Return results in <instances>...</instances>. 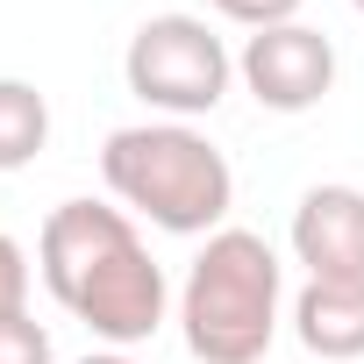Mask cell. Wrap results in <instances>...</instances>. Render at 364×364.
Segmentation results:
<instances>
[{"mask_svg":"<svg viewBox=\"0 0 364 364\" xmlns=\"http://www.w3.org/2000/svg\"><path fill=\"white\" fill-rule=\"evenodd\" d=\"M36 257H43V286L50 300L86 321L107 350H136L164 328V272L157 257L143 250L136 222L122 208H100V200H58L43 236H36Z\"/></svg>","mask_w":364,"mask_h":364,"instance_id":"cell-1","label":"cell"},{"mask_svg":"<svg viewBox=\"0 0 364 364\" xmlns=\"http://www.w3.org/2000/svg\"><path fill=\"white\" fill-rule=\"evenodd\" d=\"M100 178L122 208L157 222L164 236H215L236 208L229 157L186 122H129L100 143Z\"/></svg>","mask_w":364,"mask_h":364,"instance_id":"cell-2","label":"cell"},{"mask_svg":"<svg viewBox=\"0 0 364 364\" xmlns=\"http://www.w3.org/2000/svg\"><path fill=\"white\" fill-rule=\"evenodd\" d=\"M279 300L286 272L264 236L250 229H215L208 250L193 257L186 286H178V328L200 364H264L279 336Z\"/></svg>","mask_w":364,"mask_h":364,"instance_id":"cell-3","label":"cell"},{"mask_svg":"<svg viewBox=\"0 0 364 364\" xmlns=\"http://www.w3.org/2000/svg\"><path fill=\"white\" fill-rule=\"evenodd\" d=\"M229 43L200 22V15H150L129 50H122V79L143 107L171 114V122H193V114H215L222 93H229Z\"/></svg>","mask_w":364,"mask_h":364,"instance_id":"cell-4","label":"cell"},{"mask_svg":"<svg viewBox=\"0 0 364 364\" xmlns=\"http://www.w3.org/2000/svg\"><path fill=\"white\" fill-rule=\"evenodd\" d=\"M236 72H243V86H250L257 107H272V114H307V107L328 100V86H336V43H328L321 29H307V22H279V29H257V36L243 43Z\"/></svg>","mask_w":364,"mask_h":364,"instance_id":"cell-5","label":"cell"},{"mask_svg":"<svg viewBox=\"0 0 364 364\" xmlns=\"http://www.w3.org/2000/svg\"><path fill=\"white\" fill-rule=\"evenodd\" d=\"M293 257L307 264V279H364V193L307 186L293 208Z\"/></svg>","mask_w":364,"mask_h":364,"instance_id":"cell-6","label":"cell"},{"mask_svg":"<svg viewBox=\"0 0 364 364\" xmlns=\"http://www.w3.org/2000/svg\"><path fill=\"white\" fill-rule=\"evenodd\" d=\"M293 336L321 364L364 357V279H307L293 300Z\"/></svg>","mask_w":364,"mask_h":364,"instance_id":"cell-7","label":"cell"},{"mask_svg":"<svg viewBox=\"0 0 364 364\" xmlns=\"http://www.w3.org/2000/svg\"><path fill=\"white\" fill-rule=\"evenodd\" d=\"M50 143V100L29 79H0V171H22Z\"/></svg>","mask_w":364,"mask_h":364,"instance_id":"cell-8","label":"cell"},{"mask_svg":"<svg viewBox=\"0 0 364 364\" xmlns=\"http://www.w3.org/2000/svg\"><path fill=\"white\" fill-rule=\"evenodd\" d=\"M0 364H50V328L29 314H0Z\"/></svg>","mask_w":364,"mask_h":364,"instance_id":"cell-9","label":"cell"},{"mask_svg":"<svg viewBox=\"0 0 364 364\" xmlns=\"http://www.w3.org/2000/svg\"><path fill=\"white\" fill-rule=\"evenodd\" d=\"M0 314H29V250L0 236Z\"/></svg>","mask_w":364,"mask_h":364,"instance_id":"cell-10","label":"cell"},{"mask_svg":"<svg viewBox=\"0 0 364 364\" xmlns=\"http://www.w3.org/2000/svg\"><path fill=\"white\" fill-rule=\"evenodd\" d=\"M215 8L257 36V29H279V22H293V15H300V0H215Z\"/></svg>","mask_w":364,"mask_h":364,"instance_id":"cell-11","label":"cell"},{"mask_svg":"<svg viewBox=\"0 0 364 364\" xmlns=\"http://www.w3.org/2000/svg\"><path fill=\"white\" fill-rule=\"evenodd\" d=\"M79 364H136L129 350H93V357H79Z\"/></svg>","mask_w":364,"mask_h":364,"instance_id":"cell-12","label":"cell"},{"mask_svg":"<svg viewBox=\"0 0 364 364\" xmlns=\"http://www.w3.org/2000/svg\"><path fill=\"white\" fill-rule=\"evenodd\" d=\"M357 15H364V0H357Z\"/></svg>","mask_w":364,"mask_h":364,"instance_id":"cell-13","label":"cell"}]
</instances>
